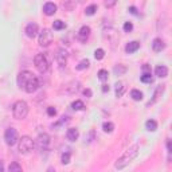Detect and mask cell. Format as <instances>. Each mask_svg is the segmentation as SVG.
I'll return each mask as SVG.
<instances>
[{"instance_id":"obj_25","label":"cell","mask_w":172,"mask_h":172,"mask_svg":"<svg viewBox=\"0 0 172 172\" xmlns=\"http://www.w3.org/2000/svg\"><path fill=\"white\" fill-rule=\"evenodd\" d=\"M97 8H98V7H97V4H90V6L86 7L85 13H86V15H89V16H92V15H94V13H96Z\"/></svg>"},{"instance_id":"obj_21","label":"cell","mask_w":172,"mask_h":172,"mask_svg":"<svg viewBox=\"0 0 172 172\" xmlns=\"http://www.w3.org/2000/svg\"><path fill=\"white\" fill-rule=\"evenodd\" d=\"M102 129H104V132H106V133H112L113 130H114V124L110 123V121H105V123L102 124Z\"/></svg>"},{"instance_id":"obj_40","label":"cell","mask_w":172,"mask_h":172,"mask_svg":"<svg viewBox=\"0 0 172 172\" xmlns=\"http://www.w3.org/2000/svg\"><path fill=\"white\" fill-rule=\"evenodd\" d=\"M167 149H168V153L172 152V144H171V140H168V141H167Z\"/></svg>"},{"instance_id":"obj_39","label":"cell","mask_w":172,"mask_h":172,"mask_svg":"<svg viewBox=\"0 0 172 172\" xmlns=\"http://www.w3.org/2000/svg\"><path fill=\"white\" fill-rule=\"evenodd\" d=\"M116 4V0H112V2H105V7L106 8H110V7H113Z\"/></svg>"},{"instance_id":"obj_23","label":"cell","mask_w":172,"mask_h":172,"mask_svg":"<svg viewBox=\"0 0 172 172\" xmlns=\"http://www.w3.org/2000/svg\"><path fill=\"white\" fill-rule=\"evenodd\" d=\"M53 28L54 30H57V31H59V30H63V28H66V23L65 22H62V20H54V23H53Z\"/></svg>"},{"instance_id":"obj_3","label":"cell","mask_w":172,"mask_h":172,"mask_svg":"<svg viewBox=\"0 0 172 172\" xmlns=\"http://www.w3.org/2000/svg\"><path fill=\"white\" fill-rule=\"evenodd\" d=\"M12 114L15 117L16 120H23L27 117L28 114V105H27V102L23 101V99H19V101H16L13 104L12 106Z\"/></svg>"},{"instance_id":"obj_34","label":"cell","mask_w":172,"mask_h":172,"mask_svg":"<svg viewBox=\"0 0 172 172\" xmlns=\"http://www.w3.org/2000/svg\"><path fill=\"white\" fill-rule=\"evenodd\" d=\"M47 114L50 116V117H54L57 114V110H55V108H53V106H50V108H47Z\"/></svg>"},{"instance_id":"obj_29","label":"cell","mask_w":172,"mask_h":172,"mask_svg":"<svg viewBox=\"0 0 172 172\" xmlns=\"http://www.w3.org/2000/svg\"><path fill=\"white\" fill-rule=\"evenodd\" d=\"M98 79L99 81H106L108 78H109V73H108V70H105V69H101L98 71Z\"/></svg>"},{"instance_id":"obj_15","label":"cell","mask_w":172,"mask_h":172,"mask_svg":"<svg viewBox=\"0 0 172 172\" xmlns=\"http://www.w3.org/2000/svg\"><path fill=\"white\" fill-rule=\"evenodd\" d=\"M139 48H140V42H137V40H132V42L126 43L125 51H126V54H133V53L137 51Z\"/></svg>"},{"instance_id":"obj_2","label":"cell","mask_w":172,"mask_h":172,"mask_svg":"<svg viewBox=\"0 0 172 172\" xmlns=\"http://www.w3.org/2000/svg\"><path fill=\"white\" fill-rule=\"evenodd\" d=\"M139 151H140V147L137 145V144H134V145L129 147V148L123 153V155H121L119 159H117L114 167H116L117 169H124L125 167L129 164V163H132V161L136 159V157H137Z\"/></svg>"},{"instance_id":"obj_24","label":"cell","mask_w":172,"mask_h":172,"mask_svg":"<svg viewBox=\"0 0 172 172\" xmlns=\"http://www.w3.org/2000/svg\"><path fill=\"white\" fill-rule=\"evenodd\" d=\"M113 71H114L116 75H123V74L126 73V67H125L124 65H117V66H114Z\"/></svg>"},{"instance_id":"obj_4","label":"cell","mask_w":172,"mask_h":172,"mask_svg":"<svg viewBox=\"0 0 172 172\" xmlns=\"http://www.w3.org/2000/svg\"><path fill=\"white\" fill-rule=\"evenodd\" d=\"M34 63H35V67L38 69L39 73H46L50 67V61L47 58V54H43V53H39L35 55L34 58Z\"/></svg>"},{"instance_id":"obj_20","label":"cell","mask_w":172,"mask_h":172,"mask_svg":"<svg viewBox=\"0 0 172 172\" xmlns=\"http://www.w3.org/2000/svg\"><path fill=\"white\" fill-rule=\"evenodd\" d=\"M145 128H147V130H149V132H155L157 129V123L155 120H148L145 123Z\"/></svg>"},{"instance_id":"obj_5","label":"cell","mask_w":172,"mask_h":172,"mask_svg":"<svg viewBox=\"0 0 172 172\" xmlns=\"http://www.w3.org/2000/svg\"><path fill=\"white\" fill-rule=\"evenodd\" d=\"M18 141H19V152L23 153V155H27L34 149L35 143L30 136H22V139L18 140Z\"/></svg>"},{"instance_id":"obj_13","label":"cell","mask_w":172,"mask_h":172,"mask_svg":"<svg viewBox=\"0 0 172 172\" xmlns=\"http://www.w3.org/2000/svg\"><path fill=\"white\" fill-rule=\"evenodd\" d=\"M66 137L69 141H77L79 137V130L77 128H69L66 132Z\"/></svg>"},{"instance_id":"obj_35","label":"cell","mask_w":172,"mask_h":172,"mask_svg":"<svg viewBox=\"0 0 172 172\" xmlns=\"http://www.w3.org/2000/svg\"><path fill=\"white\" fill-rule=\"evenodd\" d=\"M143 73H147V74H151V66L149 65H143Z\"/></svg>"},{"instance_id":"obj_14","label":"cell","mask_w":172,"mask_h":172,"mask_svg":"<svg viewBox=\"0 0 172 172\" xmlns=\"http://www.w3.org/2000/svg\"><path fill=\"white\" fill-rule=\"evenodd\" d=\"M43 12L46 13L47 16H51V15H54V13L57 12V6H55L54 3H51V2L44 3V6H43Z\"/></svg>"},{"instance_id":"obj_43","label":"cell","mask_w":172,"mask_h":172,"mask_svg":"<svg viewBox=\"0 0 172 172\" xmlns=\"http://www.w3.org/2000/svg\"><path fill=\"white\" fill-rule=\"evenodd\" d=\"M0 172H4V165H3V161L0 160Z\"/></svg>"},{"instance_id":"obj_27","label":"cell","mask_w":172,"mask_h":172,"mask_svg":"<svg viewBox=\"0 0 172 172\" xmlns=\"http://www.w3.org/2000/svg\"><path fill=\"white\" fill-rule=\"evenodd\" d=\"M71 108H73L74 110H83V109H85V105H83L82 101L77 99V101H74L73 104H71Z\"/></svg>"},{"instance_id":"obj_11","label":"cell","mask_w":172,"mask_h":172,"mask_svg":"<svg viewBox=\"0 0 172 172\" xmlns=\"http://www.w3.org/2000/svg\"><path fill=\"white\" fill-rule=\"evenodd\" d=\"M38 31H39V27H38L37 23H34V22H33V23H28V24H27V27H26V35L28 38H31V39L37 37Z\"/></svg>"},{"instance_id":"obj_42","label":"cell","mask_w":172,"mask_h":172,"mask_svg":"<svg viewBox=\"0 0 172 172\" xmlns=\"http://www.w3.org/2000/svg\"><path fill=\"white\" fill-rule=\"evenodd\" d=\"M46 172H55V168H54V167H48Z\"/></svg>"},{"instance_id":"obj_16","label":"cell","mask_w":172,"mask_h":172,"mask_svg":"<svg viewBox=\"0 0 172 172\" xmlns=\"http://www.w3.org/2000/svg\"><path fill=\"white\" fill-rule=\"evenodd\" d=\"M155 74L159 77V78H165L167 75H168V67L164 66V65H159L156 66L155 69Z\"/></svg>"},{"instance_id":"obj_18","label":"cell","mask_w":172,"mask_h":172,"mask_svg":"<svg viewBox=\"0 0 172 172\" xmlns=\"http://www.w3.org/2000/svg\"><path fill=\"white\" fill-rule=\"evenodd\" d=\"M164 92V85H159L157 86V89L155 90V94H153V98H152V101H149L148 102V105H151V104H155L157 99H159V97H160V94Z\"/></svg>"},{"instance_id":"obj_37","label":"cell","mask_w":172,"mask_h":172,"mask_svg":"<svg viewBox=\"0 0 172 172\" xmlns=\"http://www.w3.org/2000/svg\"><path fill=\"white\" fill-rule=\"evenodd\" d=\"M83 96H85V97H88V98H90V97L93 96L92 90H90V89H85V90H83Z\"/></svg>"},{"instance_id":"obj_12","label":"cell","mask_w":172,"mask_h":172,"mask_svg":"<svg viewBox=\"0 0 172 172\" xmlns=\"http://www.w3.org/2000/svg\"><path fill=\"white\" fill-rule=\"evenodd\" d=\"M165 48V43L161 38H155L152 40V50L155 53H161Z\"/></svg>"},{"instance_id":"obj_33","label":"cell","mask_w":172,"mask_h":172,"mask_svg":"<svg viewBox=\"0 0 172 172\" xmlns=\"http://www.w3.org/2000/svg\"><path fill=\"white\" fill-rule=\"evenodd\" d=\"M123 28H124L125 33H130V31L133 30V23H132V22H125Z\"/></svg>"},{"instance_id":"obj_26","label":"cell","mask_w":172,"mask_h":172,"mask_svg":"<svg viewBox=\"0 0 172 172\" xmlns=\"http://www.w3.org/2000/svg\"><path fill=\"white\" fill-rule=\"evenodd\" d=\"M89 66H90V61L89 59H82L78 63V65H77L75 69L77 70H85V69H88Z\"/></svg>"},{"instance_id":"obj_36","label":"cell","mask_w":172,"mask_h":172,"mask_svg":"<svg viewBox=\"0 0 172 172\" xmlns=\"http://www.w3.org/2000/svg\"><path fill=\"white\" fill-rule=\"evenodd\" d=\"M128 11L132 13V15H139V12H137V8H136L134 6H130L129 8H128Z\"/></svg>"},{"instance_id":"obj_38","label":"cell","mask_w":172,"mask_h":172,"mask_svg":"<svg viewBox=\"0 0 172 172\" xmlns=\"http://www.w3.org/2000/svg\"><path fill=\"white\" fill-rule=\"evenodd\" d=\"M93 140H94V130H90L89 137H88V140H86V141H88V143H92Z\"/></svg>"},{"instance_id":"obj_10","label":"cell","mask_w":172,"mask_h":172,"mask_svg":"<svg viewBox=\"0 0 172 172\" xmlns=\"http://www.w3.org/2000/svg\"><path fill=\"white\" fill-rule=\"evenodd\" d=\"M55 58H57L58 65H59L61 67L66 66V63H67V51H66V50H63V48H59L57 51Z\"/></svg>"},{"instance_id":"obj_30","label":"cell","mask_w":172,"mask_h":172,"mask_svg":"<svg viewBox=\"0 0 172 172\" xmlns=\"http://www.w3.org/2000/svg\"><path fill=\"white\" fill-rule=\"evenodd\" d=\"M70 159H71L70 152H63V153H62V156H61L62 164H69V163H70Z\"/></svg>"},{"instance_id":"obj_31","label":"cell","mask_w":172,"mask_h":172,"mask_svg":"<svg viewBox=\"0 0 172 172\" xmlns=\"http://www.w3.org/2000/svg\"><path fill=\"white\" fill-rule=\"evenodd\" d=\"M152 81H153V77H152L151 74L143 73V75H141V82H144V83H152Z\"/></svg>"},{"instance_id":"obj_7","label":"cell","mask_w":172,"mask_h":172,"mask_svg":"<svg viewBox=\"0 0 172 172\" xmlns=\"http://www.w3.org/2000/svg\"><path fill=\"white\" fill-rule=\"evenodd\" d=\"M4 140H6L7 145H13V144H16V141L19 139H18V130L15 128H8L6 130V133H4Z\"/></svg>"},{"instance_id":"obj_6","label":"cell","mask_w":172,"mask_h":172,"mask_svg":"<svg viewBox=\"0 0 172 172\" xmlns=\"http://www.w3.org/2000/svg\"><path fill=\"white\" fill-rule=\"evenodd\" d=\"M53 33H51V30H48V28H43L42 31L39 33V37H38V42L39 44L42 47H48L50 44L53 43Z\"/></svg>"},{"instance_id":"obj_22","label":"cell","mask_w":172,"mask_h":172,"mask_svg":"<svg viewBox=\"0 0 172 172\" xmlns=\"http://www.w3.org/2000/svg\"><path fill=\"white\" fill-rule=\"evenodd\" d=\"M8 172H23V169H22V167L19 163L13 161L10 164V167H8Z\"/></svg>"},{"instance_id":"obj_1","label":"cell","mask_w":172,"mask_h":172,"mask_svg":"<svg viewBox=\"0 0 172 172\" xmlns=\"http://www.w3.org/2000/svg\"><path fill=\"white\" fill-rule=\"evenodd\" d=\"M18 85L20 89H23L26 93H34L39 88V78L31 71H22L18 75Z\"/></svg>"},{"instance_id":"obj_8","label":"cell","mask_w":172,"mask_h":172,"mask_svg":"<svg viewBox=\"0 0 172 172\" xmlns=\"http://www.w3.org/2000/svg\"><path fill=\"white\" fill-rule=\"evenodd\" d=\"M50 144V136L47 133H40L37 137V145L39 149H47Z\"/></svg>"},{"instance_id":"obj_28","label":"cell","mask_w":172,"mask_h":172,"mask_svg":"<svg viewBox=\"0 0 172 172\" xmlns=\"http://www.w3.org/2000/svg\"><path fill=\"white\" fill-rule=\"evenodd\" d=\"M104 57H105V50L104 48H97L96 51H94V58H96L97 61L104 59Z\"/></svg>"},{"instance_id":"obj_9","label":"cell","mask_w":172,"mask_h":172,"mask_svg":"<svg viewBox=\"0 0 172 172\" xmlns=\"http://www.w3.org/2000/svg\"><path fill=\"white\" fill-rule=\"evenodd\" d=\"M90 27L89 26H82L79 28V31H78V35H77V38H78V40L79 42H86V40L89 39V37H90Z\"/></svg>"},{"instance_id":"obj_17","label":"cell","mask_w":172,"mask_h":172,"mask_svg":"<svg viewBox=\"0 0 172 172\" xmlns=\"http://www.w3.org/2000/svg\"><path fill=\"white\" fill-rule=\"evenodd\" d=\"M116 97H123L124 96V93H125V83L124 82H121V81H119L116 85Z\"/></svg>"},{"instance_id":"obj_32","label":"cell","mask_w":172,"mask_h":172,"mask_svg":"<svg viewBox=\"0 0 172 172\" xmlns=\"http://www.w3.org/2000/svg\"><path fill=\"white\" fill-rule=\"evenodd\" d=\"M66 123H69V117H65V116H63L61 121H58V123H57V124H54V125H53V128H54V129H57V128H59V126H61V125H63V124H66Z\"/></svg>"},{"instance_id":"obj_19","label":"cell","mask_w":172,"mask_h":172,"mask_svg":"<svg viewBox=\"0 0 172 172\" xmlns=\"http://www.w3.org/2000/svg\"><path fill=\"white\" fill-rule=\"evenodd\" d=\"M130 97H132V99H134V101H141V99H143V93L140 92V90H137V89H132V90H130Z\"/></svg>"},{"instance_id":"obj_41","label":"cell","mask_w":172,"mask_h":172,"mask_svg":"<svg viewBox=\"0 0 172 172\" xmlns=\"http://www.w3.org/2000/svg\"><path fill=\"white\" fill-rule=\"evenodd\" d=\"M102 92H104V93L109 92V85H102Z\"/></svg>"}]
</instances>
